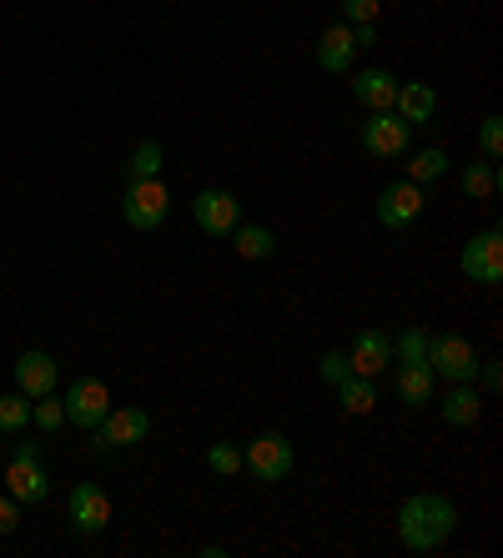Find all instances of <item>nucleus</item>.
Instances as JSON below:
<instances>
[{"label": "nucleus", "mask_w": 503, "mask_h": 558, "mask_svg": "<svg viewBox=\"0 0 503 558\" xmlns=\"http://www.w3.org/2000/svg\"><path fill=\"white\" fill-rule=\"evenodd\" d=\"M458 529V504L443 494H414L398 508V544L408 554H433L443 548Z\"/></svg>", "instance_id": "1"}, {"label": "nucleus", "mask_w": 503, "mask_h": 558, "mask_svg": "<svg viewBox=\"0 0 503 558\" xmlns=\"http://www.w3.org/2000/svg\"><path fill=\"white\" fill-rule=\"evenodd\" d=\"M5 494L21 508L51 498V478H46V463H40V442H15L11 463H5Z\"/></svg>", "instance_id": "2"}, {"label": "nucleus", "mask_w": 503, "mask_h": 558, "mask_svg": "<svg viewBox=\"0 0 503 558\" xmlns=\"http://www.w3.org/2000/svg\"><path fill=\"white\" fill-rule=\"evenodd\" d=\"M358 142L368 156H378V161H398V156L414 151V126L387 106V111H368V121H362Z\"/></svg>", "instance_id": "3"}, {"label": "nucleus", "mask_w": 503, "mask_h": 558, "mask_svg": "<svg viewBox=\"0 0 503 558\" xmlns=\"http://www.w3.org/2000/svg\"><path fill=\"white\" fill-rule=\"evenodd\" d=\"M478 348L468 338H458V332H428V367H433V377H443V383H474L478 377Z\"/></svg>", "instance_id": "4"}, {"label": "nucleus", "mask_w": 503, "mask_h": 558, "mask_svg": "<svg viewBox=\"0 0 503 558\" xmlns=\"http://www.w3.org/2000/svg\"><path fill=\"white\" fill-rule=\"evenodd\" d=\"M121 217H127V227H136V232H156V227L171 217V192L161 186V177L127 182V192H121Z\"/></svg>", "instance_id": "5"}, {"label": "nucleus", "mask_w": 503, "mask_h": 558, "mask_svg": "<svg viewBox=\"0 0 503 558\" xmlns=\"http://www.w3.org/2000/svg\"><path fill=\"white\" fill-rule=\"evenodd\" d=\"M458 272L478 287H499L503 282V232L499 227H483L478 236H468L464 252H458Z\"/></svg>", "instance_id": "6"}, {"label": "nucleus", "mask_w": 503, "mask_h": 558, "mask_svg": "<svg viewBox=\"0 0 503 558\" xmlns=\"http://www.w3.org/2000/svg\"><path fill=\"white\" fill-rule=\"evenodd\" d=\"M423 207H428V192L418 182H387L383 192H378V202H373V211H378V227L383 232H403V227H414L418 217H423Z\"/></svg>", "instance_id": "7"}, {"label": "nucleus", "mask_w": 503, "mask_h": 558, "mask_svg": "<svg viewBox=\"0 0 503 558\" xmlns=\"http://www.w3.org/2000/svg\"><path fill=\"white\" fill-rule=\"evenodd\" d=\"M292 463H297V453H292V442H287L283 433H258L242 453V468L258 483H283L287 473H292Z\"/></svg>", "instance_id": "8"}, {"label": "nucleus", "mask_w": 503, "mask_h": 558, "mask_svg": "<svg viewBox=\"0 0 503 558\" xmlns=\"http://www.w3.org/2000/svg\"><path fill=\"white\" fill-rule=\"evenodd\" d=\"M192 221H196V232H207V236H232L237 221H242V202L232 192H221V186H207V192L192 196Z\"/></svg>", "instance_id": "9"}, {"label": "nucleus", "mask_w": 503, "mask_h": 558, "mask_svg": "<svg viewBox=\"0 0 503 558\" xmlns=\"http://www.w3.org/2000/svg\"><path fill=\"white\" fill-rule=\"evenodd\" d=\"M152 438V413L146 408H111L96 428V453H111V448H136V442Z\"/></svg>", "instance_id": "10"}, {"label": "nucleus", "mask_w": 503, "mask_h": 558, "mask_svg": "<svg viewBox=\"0 0 503 558\" xmlns=\"http://www.w3.org/2000/svg\"><path fill=\"white\" fill-rule=\"evenodd\" d=\"M61 403H65V417H71L76 428L96 433V428H101V417L111 413V388H106L101 377H76Z\"/></svg>", "instance_id": "11"}, {"label": "nucleus", "mask_w": 503, "mask_h": 558, "mask_svg": "<svg viewBox=\"0 0 503 558\" xmlns=\"http://www.w3.org/2000/svg\"><path fill=\"white\" fill-rule=\"evenodd\" d=\"M56 383H61V367H56L51 352L31 348L15 357V392H26L31 403H36V398H51Z\"/></svg>", "instance_id": "12"}, {"label": "nucleus", "mask_w": 503, "mask_h": 558, "mask_svg": "<svg viewBox=\"0 0 503 558\" xmlns=\"http://www.w3.org/2000/svg\"><path fill=\"white\" fill-rule=\"evenodd\" d=\"M348 76H352V101L362 111H387L393 96H398V76L383 71V65H362V71H348Z\"/></svg>", "instance_id": "13"}, {"label": "nucleus", "mask_w": 503, "mask_h": 558, "mask_svg": "<svg viewBox=\"0 0 503 558\" xmlns=\"http://www.w3.org/2000/svg\"><path fill=\"white\" fill-rule=\"evenodd\" d=\"M71 523H76V533H101L111 523V498H106L101 483H76L71 488Z\"/></svg>", "instance_id": "14"}, {"label": "nucleus", "mask_w": 503, "mask_h": 558, "mask_svg": "<svg viewBox=\"0 0 503 558\" xmlns=\"http://www.w3.org/2000/svg\"><path fill=\"white\" fill-rule=\"evenodd\" d=\"M348 363H352V373H362V377L387 373V367H393V338L378 332V327H362L348 348Z\"/></svg>", "instance_id": "15"}, {"label": "nucleus", "mask_w": 503, "mask_h": 558, "mask_svg": "<svg viewBox=\"0 0 503 558\" xmlns=\"http://www.w3.org/2000/svg\"><path fill=\"white\" fill-rule=\"evenodd\" d=\"M352 51H358V40H352V26L348 21H337V26H327L323 36H318V71H327V76H348L352 71Z\"/></svg>", "instance_id": "16"}, {"label": "nucleus", "mask_w": 503, "mask_h": 558, "mask_svg": "<svg viewBox=\"0 0 503 558\" xmlns=\"http://www.w3.org/2000/svg\"><path fill=\"white\" fill-rule=\"evenodd\" d=\"M433 388H439V377L428 363H398V373H393V392H398L403 408H428Z\"/></svg>", "instance_id": "17"}, {"label": "nucleus", "mask_w": 503, "mask_h": 558, "mask_svg": "<svg viewBox=\"0 0 503 558\" xmlns=\"http://www.w3.org/2000/svg\"><path fill=\"white\" fill-rule=\"evenodd\" d=\"M393 111H398L408 126H423L439 111V92L428 81H398V96H393Z\"/></svg>", "instance_id": "18"}, {"label": "nucleus", "mask_w": 503, "mask_h": 558, "mask_svg": "<svg viewBox=\"0 0 503 558\" xmlns=\"http://www.w3.org/2000/svg\"><path fill=\"white\" fill-rule=\"evenodd\" d=\"M439 413H443V423H448V428H474L478 417H483V398H478L474 383H448Z\"/></svg>", "instance_id": "19"}, {"label": "nucleus", "mask_w": 503, "mask_h": 558, "mask_svg": "<svg viewBox=\"0 0 503 558\" xmlns=\"http://www.w3.org/2000/svg\"><path fill=\"white\" fill-rule=\"evenodd\" d=\"M232 252L242 262H267L272 252H277V236H272V227H262V221H237Z\"/></svg>", "instance_id": "20"}, {"label": "nucleus", "mask_w": 503, "mask_h": 558, "mask_svg": "<svg viewBox=\"0 0 503 558\" xmlns=\"http://www.w3.org/2000/svg\"><path fill=\"white\" fill-rule=\"evenodd\" d=\"M337 403H343V413L348 417H368L378 408V383L362 373H348L343 383H337Z\"/></svg>", "instance_id": "21"}, {"label": "nucleus", "mask_w": 503, "mask_h": 558, "mask_svg": "<svg viewBox=\"0 0 503 558\" xmlns=\"http://www.w3.org/2000/svg\"><path fill=\"white\" fill-rule=\"evenodd\" d=\"M458 186H464V196H474V202H493L499 196V186H503V177H499V161H468L464 171H458Z\"/></svg>", "instance_id": "22"}, {"label": "nucleus", "mask_w": 503, "mask_h": 558, "mask_svg": "<svg viewBox=\"0 0 503 558\" xmlns=\"http://www.w3.org/2000/svg\"><path fill=\"white\" fill-rule=\"evenodd\" d=\"M453 171V161H448V151L443 146H423V151L408 161V182H418V186H428V182H443Z\"/></svg>", "instance_id": "23"}, {"label": "nucleus", "mask_w": 503, "mask_h": 558, "mask_svg": "<svg viewBox=\"0 0 503 558\" xmlns=\"http://www.w3.org/2000/svg\"><path fill=\"white\" fill-rule=\"evenodd\" d=\"M393 357L398 363H428V327H418V323H408L393 338Z\"/></svg>", "instance_id": "24"}, {"label": "nucleus", "mask_w": 503, "mask_h": 558, "mask_svg": "<svg viewBox=\"0 0 503 558\" xmlns=\"http://www.w3.org/2000/svg\"><path fill=\"white\" fill-rule=\"evenodd\" d=\"M31 428V398L26 392H0V433Z\"/></svg>", "instance_id": "25"}, {"label": "nucleus", "mask_w": 503, "mask_h": 558, "mask_svg": "<svg viewBox=\"0 0 503 558\" xmlns=\"http://www.w3.org/2000/svg\"><path fill=\"white\" fill-rule=\"evenodd\" d=\"M161 146L156 142H142L136 151H131V161H127V171H131V182H146V177H161Z\"/></svg>", "instance_id": "26"}, {"label": "nucleus", "mask_w": 503, "mask_h": 558, "mask_svg": "<svg viewBox=\"0 0 503 558\" xmlns=\"http://www.w3.org/2000/svg\"><path fill=\"white\" fill-rule=\"evenodd\" d=\"M207 468L217 473V478H237V473H242V448H232V442H212Z\"/></svg>", "instance_id": "27"}, {"label": "nucleus", "mask_w": 503, "mask_h": 558, "mask_svg": "<svg viewBox=\"0 0 503 558\" xmlns=\"http://www.w3.org/2000/svg\"><path fill=\"white\" fill-rule=\"evenodd\" d=\"M31 423H36L40 433H56L65 423V403L56 398V392L51 398H36V403H31Z\"/></svg>", "instance_id": "28"}, {"label": "nucleus", "mask_w": 503, "mask_h": 558, "mask_svg": "<svg viewBox=\"0 0 503 558\" xmlns=\"http://www.w3.org/2000/svg\"><path fill=\"white\" fill-rule=\"evenodd\" d=\"M478 156H483V161H499L503 156V117L499 111L483 117V126H478Z\"/></svg>", "instance_id": "29"}, {"label": "nucleus", "mask_w": 503, "mask_h": 558, "mask_svg": "<svg viewBox=\"0 0 503 558\" xmlns=\"http://www.w3.org/2000/svg\"><path fill=\"white\" fill-rule=\"evenodd\" d=\"M352 373V363H348V348H333V352H323V357H318V377H323V383H343V377Z\"/></svg>", "instance_id": "30"}, {"label": "nucleus", "mask_w": 503, "mask_h": 558, "mask_svg": "<svg viewBox=\"0 0 503 558\" xmlns=\"http://www.w3.org/2000/svg\"><path fill=\"white\" fill-rule=\"evenodd\" d=\"M378 11H383V0H343V21L348 26H368V21H378Z\"/></svg>", "instance_id": "31"}, {"label": "nucleus", "mask_w": 503, "mask_h": 558, "mask_svg": "<svg viewBox=\"0 0 503 558\" xmlns=\"http://www.w3.org/2000/svg\"><path fill=\"white\" fill-rule=\"evenodd\" d=\"M21 529V504L11 494H0V533H15Z\"/></svg>", "instance_id": "32"}, {"label": "nucleus", "mask_w": 503, "mask_h": 558, "mask_svg": "<svg viewBox=\"0 0 503 558\" xmlns=\"http://www.w3.org/2000/svg\"><path fill=\"white\" fill-rule=\"evenodd\" d=\"M474 383H483V392H499L503 388V367L499 363H478V377Z\"/></svg>", "instance_id": "33"}, {"label": "nucleus", "mask_w": 503, "mask_h": 558, "mask_svg": "<svg viewBox=\"0 0 503 558\" xmlns=\"http://www.w3.org/2000/svg\"><path fill=\"white\" fill-rule=\"evenodd\" d=\"M352 40H358V46H378V21H368V26H352Z\"/></svg>", "instance_id": "34"}, {"label": "nucleus", "mask_w": 503, "mask_h": 558, "mask_svg": "<svg viewBox=\"0 0 503 558\" xmlns=\"http://www.w3.org/2000/svg\"><path fill=\"white\" fill-rule=\"evenodd\" d=\"M196 554H202V558H227V544H202Z\"/></svg>", "instance_id": "35"}]
</instances>
